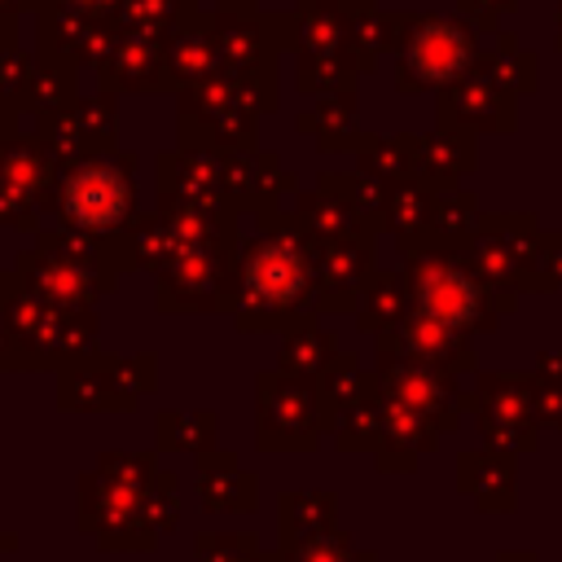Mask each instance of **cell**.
<instances>
[{"label": "cell", "mask_w": 562, "mask_h": 562, "mask_svg": "<svg viewBox=\"0 0 562 562\" xmlns=\"http://www.w3.org/2000/svg\"><path fill=\"white\" fill-rule=\"evenodd\" d=\"M66 211L79 224H114L127 211V180L110 162L79 167L66 184Z\"/></svg>", "instance_id": "obj_1"}, {"label": "cell", "mask_w": 562, "mask_h": 562, "mask_svg": "<svg viewBox=\"0 0 562 562\" xmlns=\"http://www.w3.org/2000/svg\"><path fill=\"white\" fill-rule=\"evenodd\" d=\"M162 66H167V44L158 35L119 31V40L110 44V53L101 61V79H114V83H158Z\"/></svg>", "instance_id": "obj_2"}, {"label": "cell", "mask_w": 562, "mask_h": 562, "mask_svg": "<svg viewBox=\"0 0 562 562\" xmlns=\"http://www.w3.org/2000/svg\"><path fill=\"white\" fill-rule=\"evenodd\" d=\"M465 61V35L448 22H422L404 48V66L422 79H443Z\"/></svg>", "instance_id": "obj_3"}, {"label": "cell", "mask_w": 562, "mask_h": 562, "mask_svg": "<svg viewBox=\"0 0 562 562\" xmlns=\"http://www.w3.org/2000/svg\"><path fill=\"white\" fill-rule=\"evenodd\" d=\"M220 61V40H215V22L189 18L184 26H176L167 35V66L184 79H206Z\"/></svg>", "instance_id": "obj_4"}, {"label": "cell", "mask_w": 562, "mask_h": 562, "mask_svg": "<svg viewBox=\"0 0 562 562\" xmlns=\"http://www.w3.org/2000/svg\"><path fill=\"white\" fill-rule=\"evenodd\" d=\"M215 22V40H220V57L228 61V66H263V44H268V35H263V18H233V13H215L211 18Z\"/></svg>", "instance_id": "obj_5"}, {"label": "cell", "mask_w": 562, "mask_h": 562, "mask_svg": "<svg viewBox=\"0 0 562 562\" xmlns=\"http://www.w3.org/2000/svg\"><path fill=\"white\" fill-rule=\"evenodd\" d=\"M193 18V0H123L114 22L119 31H145V35H167Z\"/></svg>", "instance_id": "obj_6"}, {"label": "cell", "mask_w": 562, "mask_h": 562, "mask_svg": "<svg viewBox=\"0 0 562 562\" xmlns=\"http://www.w3.org/2000/svg\"><path fill=\"white\" fill-rule=\"evenodd\" d=\"M334 4H338V0H303L299 22H303V44H307V53H329V48L342 40V18L334 13Z\"/></svg>", "instance_id": "obj_7"}, {"label": "cell", "mask_w": 562, "mask_h": 562, "mask_svg": "<svg viewBox=\"0 0 562 562\" xmlns=\"http://www.w3.org/2000/svg\"><path fill=\"white\" fill-rule=\"evenodd\" d=\"M66 4H75V9H83V13H92V18H105V22H110V13H119V4H123V0H66Z\"/></svg>", "instance_id": "obj_8"}, {"label": "cell", "mask_w": 562, "mask_h": 562, "mask_svg": "<svg viewBox=\"0 0 562 562\" xmlns=\"http://www.w3.org/2000/svg\"><path fill=\"white\" fill-rule=\"evenodd\" d=\"M18 9H22V0H0V22H4L9 31H13V13H18Z\"/></svg>", "instance_id": "obj_9"}]
</instances>
